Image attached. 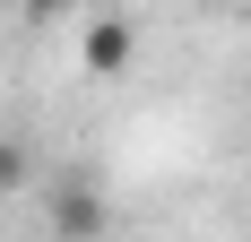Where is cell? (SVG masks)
Instances as JSON below:
<instances>
[{
    "label": "cell",
    "instance_id": "3",
    "mask_svg": "<svg viewBox=\"0 0 251 242\" xmlns=\"http://www.w3.org/2000/svg\"><path fill=\"white\" fill-rule=\"evenodd\" d=\"M35 173H44V165H35V147H26L18 130H0V199H18V191H35Z\"/></svg>",
    "mask_w": 251,
    "mask_h": 242
},
{
    "label": "cell",
    "instance_id": "1",
    "mask_svg": "<svg viewBox=\"0 0 251 242\" xmlns=\"http://www.w3.org/2000/svg\"><path fill=\"white\" fill-rule=\"evenodd\" d=\"M44 217H52L61 242H104V199H96V182H78V173H61L44 191Z\"/></svg>",
    "mask_w": 251,
    "mask_h": 242
},
{
    "label": "cell",
    "instance_id": "2",
    "mask_svg": "<svg viewBox=\"0 0 251 242\" xmlns=\"http://www.w3.org/2000/svg\"><path fill=\"white\" fill-rule=\"evenodd\" d=\"M78 61L96 78H122L130 61H139V35H130V18H87V35H78Z\"/></svg>",
    "mask_w": 251,
    "mask_h": 242
}]
</instances>
